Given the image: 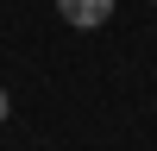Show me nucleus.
I'll return each mask as SVG.
<instances>
[{"mask_svg": "<svg viewBox=\"0 0 157 151\" xmlns=\"http://www.w3.org/2000/svg\"><path fill=\"white\" fill-rule=\"evenodd\" d=\"M6 113H13V95H6V88H0V120H6Z\"/></svg>", "mask_w": 157, "mask_h": 151, "instance_id": "nucleus-2", "label": "nucleus"}, {"mask_svg": "<svg viewBox=\"0 0 157 151\" xmlns=\"http://www.w3.org/2000/svg\"><path fill=\"white\" fill-rule=\"evenodd\" d=\"M57 13L75 25V32H94V25L113 19V0H57Z\"/></svg>", "mask_w": 157, "mask_h": 151, "instance_id": "nucleus-1", "label": "nucleus"}]
</instances>
